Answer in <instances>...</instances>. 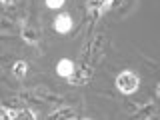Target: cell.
Returning a JSON list of instances; mask_svg holds the SVG:
<instances>
[{
    "label": "cell",
    "instance_id": "cell-1",
    "mask_svg": "<svg viewBox=\"0 0 160 120\" xmlns=\"http://www.w3.org/2000/svg\"><path fill=\"white\" fill-rule=\"evenodd\" d=\"M138 84H140L138 76H136L134 72H130V70L120 72L118 78H116V86H118V90H120L122 94H132L134 90L138 88Z\"/></svg>",
    "mask_w": 160,
    "mask_h": 120
},
{
    "label": "cell",
    "instance_id": "cell-2",
    "mask_svg": "<svg viewBox=\"0 0 160 120\" xmlns=\"http://www.w3.org/2000/svg\"><path fill=\"white\" fill-rule=\"evenodd\" d=\"M70 28H72V18H70V14H58L56 20H54V30L60 34H66L70 32Z\"/></svg>",
    "mask_w": 160,
    "mask_h": 120
},
{
    "label": "cell",
    "instance_id": "cell-3",
    "mask_svg": "<svg viewBox=\"0 0 160 120\" xmlns=\"http://www.w3.org/2000/svg\"><path fill=\"white\" fill-rule=\"evenodd\" d=\"M72 70H74V64H72V60H68V58H62L56 64L58 76H70V72H72Z\"/></svg>",
    "mask_w": 160,
    "mask_h": 120
},
{
    "label": "cell",
    "instance_id": "cell-4",
    "mask_svg": "<svg viewBox=\"0 0 160 120\" xmlns=\"http://www.w3.org/2000/svg\"><path fill=\"white\" fill-rule=\"evenodd\" d=\"M50 118H54V120H58V118H68V120H74L76 118V112H74L70 106H64V108H60L56 110L54 114H50Z\"/></svg>",
    "mask_w": 160,
    "mask_h": 120
},
{
    "label": "cell",
    "instance_id": "cell-5",
    "mask_svg": "<svg viewBox=\"0 0 160 120\" xmlns=\"http://www.w3.org/2000/svg\"><path fill=\"white\" fill-rule=\"evenodd\" d=\"M70 84H84V82H88V78H90V70H80L78 74H74V72H70Z\"/></svg>",
    "mask_w": 160,
    "mask_h": 120
},
{
    "label": "cell",
    "instance_id": "cell-6",
    "mask_svg": "<svg viewBox=\"0 0 160 120\" xmlns=\"http://www.w3.org/2000/svg\"><path fill=\"white\" fill-rule=\"evenodd\" d=\"M26 70H28V64L24 62V60H18V62H14V66H12V74L18 76V78H22V76H26Z\"/></svg>",
    "mask_w": 160,
    "mask_h": 120
},
{
    "label": "cell",
    "instance_id": "cell-7",
    "mask_svg": "<svg viewBox=\"0 0 160 120\" xmlns=\"http://www.w3.org/2000/svg\"><path fill=\"white\" fill-rule=\"evenodd\" d=\"M22 36L26 38L28 42H34V44H36V42H38V30L26 26V28H24V34H22Z\"/></svg>",
    "mask_w": 160,
    "mask_h": 120
},
{
    "label": "cell",
    "instance_id": "cell-8",
    "mask_svg": "<svg viewBox=\"0 0 160 120\" xmlns=\"http://www.w3.org/2000/svg\"><path fill=\"white\" fill-rule=\"evenodd\" d=\"M64 2L66 0H46V6L48 8H60V6H64Z\"/></svg>",
    "mask_w": 160,
    "mask_h": 120
},
{
    "label": "cell",
    "instance_id": "cell-9",
    "mask_svg": "<svg viewBox=\"0 0 160 120\" xmlns=\"http://www.w3.org/2000/svg\"><path fill=\"white\" fill-rule=\"evenodd\" d=\"M2 4H12V0H0Z\"/></svg>",
    "mask_w": 160,
    "mask_h": 120
}]
</instances>
